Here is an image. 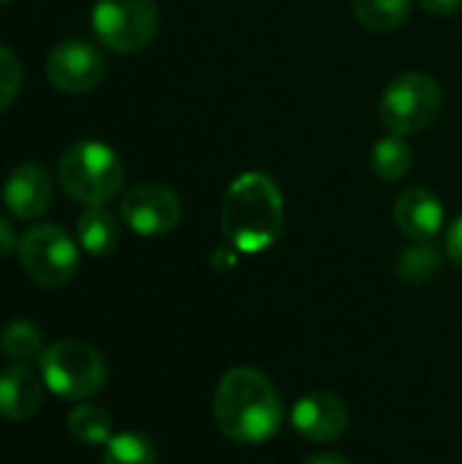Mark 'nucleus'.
I'll return each mask as SVG.
<instances>
[{
    "label": "nucleus",
    "instance_id": "16",
    "mask_svg": "<svg viewBox=\"0 0 462 464\" xmlns=\"http://www.w3.org/2000/svg\"><path fill=\"white\" fill-rule=\"evenodd\" d=\"M414 163L411 147L403 136L392 133L381 141H376L370 152V169L381 182H400Z\"/></svg>",
    "mask_w": 462,
    "mask_h": 464
},
{
    "label": "nucleus",
    "instance_id": "4",
    "mask_svg": "<svg viewBox=\"0 0 462 464\" xmlns=\"http://www.w3.org/2000/svg\"><path fill=\"white\" fill-rule=\"evenodd\" d=\"M41 381L44 386L71 402H82L95 397L106 383V362L103 356L82 340H60L44 348L41 359Z\"/></svg>",
    "mask_w": 462,
    "mask_h": 464
},
{
    "label": "nucleus",
    "instance_id": "3",
    "mask_svg": "<svg viewBox=\"0 0 462 464\" xmlns=\"http://www.w3.org/2000/svg\"><path fill=\"white\" fill-rule=\"evenodd\" d=\"M57 179L74 201L103 207L120 193L125 182V166L109 144L79 141L63 152Z\"/></svg>",
    "mask_w": 462,
    "mask_h": 464
},
{
    "label": "nucleus",
    "instance_id": "12",
    "mask_svg": "<svg viewBox=\"0 0 462 464\" xmlns=\"http://www.w3.org/2000/svg\"><path fill=\"white\" fill-rule=\"evenodd\" d=\"M5 207L14 218L19 220H33L41 218L44 209L52 201V177L44 166L38 163H22L16 166L3 188Z\"/></svg>",
    "mask_w": 462,
    "mask_h": 464
},
{
    "label": "nucleus",
    "instance_id": "6",
    "mask_svg": "<svg viewBox=\"0 0 462 464\" xmlns=\"http://www.w3.org/2000/svg\"><path fill=\"white\" fill-rule=\"evenodd\" d=\"M158 3L155 0H95L93 30L98 41L117 52H142L158 33Z\"/></svg>",
    "mask_w": 462,
    "mask_h": 464
},
{
    "label": "nucleus",
    "instance_id": "7",
    "mask_svg": "<svg viewBox=\"0 0 462 464\" xmlns=\"http://www.w3.org/2000/svg\"><path fill=\"white\" fill-rule=\"evenodd\" d=\"M16 250H19V264L25 275L44 288L65 285L79 269L76 242L60 226H52V223H41L30 228L19 239Z\"/></svg>",
    "mask_w": 462,
    "mask_h": 464
},
{
    "label": "nucleus",
    "instance_id": "23",
    "mask_svg": "<svg viewBox=\"0 0 462 464\" xmlns=\"http://www.w3.org/2000/svg\"><path fill=\"white\" fill-rule=\"evenodd\" d=\"M419 5L433 16H452L462 8V0H419Z\"/></svg>",
    "mask_w": 462,
    "mask_h": 464
},
{
    "label": "nucleus",
    "instance_id": "8",
    "mask_svg": "<svg viewBox=\"0 0 462 464\" xmlns=\"http://www.w3.org/2000/svg\"><path fill=\"white\" fill-rule=\"evenodd\" d=\"M120 215L131 231L142 237H163L177 228L182 207L172 188L158 182H144L123 196Z\"/></svg>",
    "mask_w": 462,
    "mask_h": 464
},
{
    "label": "nucleus",
    "instance_id": "20",
    "mask_svg": "<svg viewBox=\"0 0 462 464\" xmlns=\"http://www.w3.org/2000/svg\"><path fill=\"white\" fill-rule=\"evenodd\" d=\"M103 464H158V454L150 438L139 432H123L106 443Z\"/></svg>",
    "mask_w": 462,
    "mask_h": 464
},
{
    "label": "nucleus",
    "instance_id": "9",
    "mask_svg": "<svg viewBox=\"0 0 462 464\" xmlns=\"http://www.w3.org/2000/svg\"><path fill=\"white\" fill-rule=\"evenodd\" d=\"M106 63L87 41H63L46 57V76L60 92H90L103 79Z\"/></svg>",
    "mask_w": 462,
    "mask_h": 464
},
{
    "label": "nucleus",
    "instance_id": "14",
    "mask_svg": "<svg viewBox=\"0 0 462 464\" xmlns=\"http://www.w3.org/2000/svg\"><path fill=\"white\" fill-rule=\"evenodd\" d=\"M76 239L82 250L95 258H103L120 245V223L106 207H87L76 220Z\"/></svg>",
    "mask_w": 462,
    "mask_h": 464
},
{
    "label": "nucleus",
    "instance_id": "1",
    "mask_svg": "<svg viewBox=\"0 0 462 464\" xmlns=\"http://www.w3.org/2000/svg\"><path fill=\"white\" fill-rule=\"evenodd\" d=\"M212 416L229 440L259 446L278 435L283 424V402L264 372L253 367H234L215 389Z\"/></svg>",
    "mask_w": 462,
    "mask_h": 464
},
{
    "label": "nucleus",
    "instance_id": "11",
    "mask_svg": "<svg viewBox=\"0 0 462 464\" xmlns=\"http://www.w3.org/2000/svg\"><path fill=\"white\" fill-rule=\"evenodd\" d=\"M395 226L411 242H430L444 228V204L430 188H408L395 201Z\"/></svg>",
    "mask_w": 462,
    "mask_h": 464
},
{
    "label": "nucleus",
    "instance_id": "5",
    "mask_svg": "<svg viewBox=\"0 0 462 464\" xmlns=\"http://www.w3.org/2000/svg\"><path fill=\"white\" fill-rule=\"evenodd\" d=\"M444 103L441 84L422 71H408L395 76L378 101V117L387 130L398 136H411L428 130Z\"/></svg>",
    "mask_w": 462,
    "mask_h": 464
},
{
    "label": "nucleus",
    "instance_id": "18",
    "mask_svg": "<svg viewBox=\"0 0 462 464\" xmlns=\"http://www.w3.org/2000/svg\"><path fill=\"white\" fill-rule=\"evenodd\" d=\"M68 430L74 440L84 446H106L112 435V419L98 405H76L68 416Z\"/></svg>",
    "mask_w": 462,
    "mask_h": 464
},
{
    "label": "nucleus",
    "instance_id": "2",
    "mask_svg": "<svg viewBox=\"0 0 462 464\" xmlns=\"http://www.w3.org/2000/svg\"><path fill=\"white\" fill-rule=\"evenodd\" d=\"M283 196L270 174L245 171L229 185L221 204V228L240 253L272 247L283 234Z\"/></svg>",
    "mask_w": 462,
    "mask_h": 464
},
{
    "label": "nucleus",
    "instance_id": "13",
    "mask_svg": "<svg viewBox=\"0 0 462 464\" xmlns=\"http://www.w3.org/2000/svg\"><path fill=\"white\" fill-rule=\"evenodd\" d=\"M41 375L25 364H14L0 375V416L27 421L41 408Z\"/></svg>",
    "mask_w": 462,
    "mask_h": 464
},
{
    "label": "nucleus",
    "instance_id": "26",
    "mask_svg": "<svg viewBox=\"0 0 462 464\" xmlns=\"http://www.w3.org/2000/svg\"><path fill=\"white\" fill-rule=\"evenodd\" d=\"M0 3H8V0H0Z\"/></svg>",
    "mask_w": 462,
    "mask_h": 464
},
{
    "label": "nucleus",
    "instance_id": "15",
    "mask_svg": "<svg viewBox=\"0 0 462 464\" xmlns=\"http://www.w3.org/2000/svg\"><path fill=\"white\" fill-rule=\"evenodd\" d=\"M357 22L373 33H392L411 16V0H354Z\"/></svg>",
    "mask_w": 462,
    "mask_h": 464
},
{
    "label": "nucleus",
    "instance_id": "21",
    "mask_svg": "<svg viewBox=\"0 0 462 464\" xmlns=\"http://www.w3.org/2000/svg\"><path fill=\"white\" fill-rule=\"evenodd\" d=\"M19 87H22V65L11 49L0 46V111L16 98Z\"/></svg>",
    "mask_w": 462,
    "mask_h": 464
},
{
    "label": "nucleus",
    "instance_id": "17",
    "mask_svg": "<svg viewBox=\"0 0 462 464\" xmlns=\"http://www.w3.org/2000/svg\"><path fill=\"white\" fill-rule=\"evenodd\" d=\"M0 353L16 364L41 359L44 353V340L41 329L30 321H11L0 332Z\"/></svg>",
    "mask_w": 462,
    "mask_h": 464
},
{
    "label": "nucleus",
    "instance_id": "22",
    "mask_svg": "<svg viewBox=\"0 0 462 464\" xmlns=\"http://www.w3.org/2000/svg\"><path fill=\"white\" fill-rule=\"evenodd\" d=\"M444 250H447L449 261L462 269V215L455 220V223H452V226H449V228H447Z\"/></svg>",
    "mask_w": 462,
    "mask_h": 464
},
{
    "label": "nucleus",
    "instance_id": "25",
    "mask_svg": "<svg viewBox=\"0 0 462 464\" xmlns=\"http://www.w3.org/2000/svg\"><path fill=\"white\" fill-rule=\"evenodd\" d=\"M305 464H351L346 457H340V454H316V457H310Z\"/></svg>",
    "mask_w": 462,
    "mask_h": 464
},
{
    "label": "nucleus",
    "instance_id": "24",
    "mask_svg": "<svg viewBox=\"0 0 462 464\" xmlns=\"http://www.w3.org/2000/svg\"><path fill=\"white\" fill-rule=\"evenodd\" d=\"M14 245H19V242H16V237H14V226H11V220H8V218H3V215H0V258H3V256H8V253L14 250Z\"/></svg>",
    "mask_w": 462,
    "mask_h": 464
},
{
    "label": "nucleus",
    "instance_id": "19",
    "mask_svg": "<svg viewBox=\"0 0 462 464\" xmlns=\"http://www.w3.org/2000/svg\"><path fill=\"white\" fill-rule=\"evenodd\" d=\"M398 277L411 283V285H422L428 280L436 277V272H441V253L430 245V242H414V247H406L398 258Z\"/></svg>",
    "mask_w": 462,
    "mask_h": 464
},
{
    "label": "nucleus",
    "instance_id": "10",
    "mask_svg": "<svg viewBox=\"0 0 462 464\" xmlns=\"http://www.w3.org/2000/svg\"><path fill=\"white\" fill-rule=\"evenodd\" d=\"M291 427L310 443H332L349 430V408L329 392H313L291 408Z\"/></svg>",
    "mask_w": 462,
    "mask_h": 464
}]
</instances>
